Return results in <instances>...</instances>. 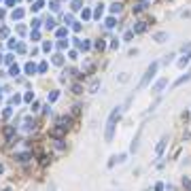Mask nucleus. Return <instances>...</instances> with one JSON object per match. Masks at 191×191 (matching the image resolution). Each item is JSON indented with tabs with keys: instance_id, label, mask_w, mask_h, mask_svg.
I'll use <instances>...</instances> for the list:
<instances>
[{
	"instance_id": "473e14b6",
	"label": "nucleus",
	"mask_w": 191,
	"mask_h": 191,
	"mask_svg": "<svg viewBox=\"0 0 191 191\" xmlns=\"http://www.w3.org/2000/svg\"><path fill=\"white\" fill-rule=\"evenodd\" d=\"M58 36H66V28H60L58 30Z\"/></svg>"
},
{
	"instance_id": "bb28decb",
	"label": "nucleus",
	"mask_w": 191,
	"mask_h": 191,
	"mask_svg": "<svg viewBox=\"0 0 191 191\" xmlns=\"http://www.w3.org/2000/svg\"><path fill=\"white\" fill-rule=\"evenodd\" d=\"M45 70H47V62H43L40 66H38V72H45Z\"/></svg>"
},
{
	"instance_id": "f8f14e48",
	"label": "nucleus",
	"mask_w": 191,
	"mask_h": 191,
	"mask_svg": "<svg viewBox=\"0 0 191 191\" xmlns=\"http://www.w3.org/2000/svg\"><path fill=\"white\" fill-rule=\"evenodd\" d=\"M17 161H28L30 159V153H19V155H15Z\"/></svg>"
},
{
	"instance_id": "f3484780",
	"label": "nucleus",
	"mask_w": 191,
	"mask_h": 191,
	"mask_svg": "<svg viewBox=\"0 0 191 191\" xmlns=\"http://www.w3.org/2000/svg\"><path fill=\"white\" fill-rule=\"evenodd\" d=\"M72 92H75V94H83V87H81L79 83H75V85H72Z\"/></svg>"
},
{
	"instance_id": "5701e85b",
	"label": "nucleus",
	"mask_w": 191,
	"mask_h": 191,
	"mask_svg": "<svg viewBox=\"0 0 191 191\" xmlns=\"http://www.w3.org/2000/svg\"><path fill=\"white\" fill-rule=\"evenodd\" d=\"M32 9H34V11H40V9H43V2H40V0H38V2H34Z\"/></svg>"
},
{
	"instance_id": "0eeeda50",
	"label": "nucleus",
	"mask_w": 191,
	"mask_h": 191,
	"mask_svg": "<svg viewBox=\"0 0 191 191\" xmlns=\"http://www.w3.org/2000/svg\"><path fill=\"white\" fill-rule=\"evenodd\" d=\"M166 142H168V136H163V138L159 140V144H157V149H155L157 155H161V153H163V149H166Z\"/></svg>"
},
{
	"instance_id": "dca6fc26",
	"label": "nucleus",
	"mask_w": 191,
	"mask_h": 191,
	"mask_svg": "<svg viewBox=\"0 0 191 191\" xmlns=\"http://www.w3.org/2000/svg\"><path fill=\"white\" fill-rule=\"evenodd\" d=\"M189 79H191V75H185V77H180V79L176 81V83H174V85H183V83H187V81H189Z\"/></svg>"
},
{
	"instance_id": "a211bd4d",
	"label": "nucleus",
	"mask_w": 191,
	"mask_h": 191,
	"mask_svg": "<svg viewBox=\"0 0 191 191\" xmlns=\"http://www.w3.org/2000/svg\"><path fill=\"white\" fill-rule=\"evenodd\" d=\"M81 4H83V0H75V2H72V9H75V11H79Z\"/></svg>"
},
{
	"instance_id": "aec40b11",
	"label": "nucleus",
	"mask_w": 191,
	"mask_h": 191,
	"mask_svg": "<svg viewBox=\"0 0 191 191\" xmlns=\"http://www.w3.org/2000/svg\"><path fill=\"white\" fill-rule=\"evenodd\" d=\"M21 15H23V11H21V9H17V11H13V17H15V19H19Z\"/></svg>"
},
{
	"instance_id": "2f4dec72",
	"label": "nucleus",
	"mask_w": 191,
	"mask_h": 191,
	"mask_svg": "<svg viewBox=\"0 0 191 191\" xmlns=\"http://www.w3.org/2000/svg\"><path fill=\"white\" fill-rule=\"evenodd\" d=\"M6 34H9V30H6V28H0V36H2V38H4Z\"/></svg>"
},
{
	"instance_id": "393cba45",
	"label": "nucleus",
	"mask_w": 191,
	"mask_h": 191,
	"mask_svg": "<svg viewBox=\"0 0 191 191\" xmlns=\"http://www.w3.org/2000/svg\"><path fill=\"white\" fill-rule=\"evenodd\" d=\"M66 47H68V43H64V40L58 43V49H66Z\"/></svg>"
},
{
	"instance_id": "6e6552de",
	"label": "nucleus",
	"mask_w": 191,
	"mask_h": 191,
	"mask_svg": "<svg viewBox=\"0 0 191 191\" xmlns=\"http://www.w3.org/2000/svg\"><path fill=\"white\" fill-rule=\"evenodd\" d=\"M144 30H147V23H144V21H138L134 26V32H138V34H142Z\"/></svg>"
},
{
	"instance_id": "c9c22d12",
	"label": "nucleus",
	"mask_w": 191,
	"mask_h": 191,
	"mask_svg": "<svg viewBox=\"0 0 191 191\" xmlns=\"http://www.w3.org/2000/svg\"><path fill=\"white\" fill-rule=\"evenodd\" d=\"M0 62H2V55H0Z\"/></svg>"
},
{
	"instance_id": "9d476101",
	"label": "nucleus",
	"mask_w": 191,
	"mask_h": 191,
	"mask_svg": "<svg viewBox=\"0 0 191 191\" xmlns=\"http://www.w3.org/2000/svg\"><path fill=\"white\" fill-rule=\"evenodd\" d=\"M23 130H26V132L34 130V121H32V119H26V121H23Z\"/></svg>"
},
{
	"instance_id": "7c9ffc66",
	"label": "nucleus",
	"mask_w": 191,
	"mask_h": 191,
	"mask_svg": "<svg viewBox=\"0 0 191 191\" xmlns=\"http://www.w3.org/2000/svg\"><path fill=\"white\" fill-rule=\"evenodd\" d=\"M83 17H85V19H89V17H92V13H89V9H85V11H83Z\"/></svg>"
},
{
	"instance_id": "9b49d317",
	"label": "nucleus",
	"mask_w": 191,
	"mask_h": 191,
	"mask_svg": "<svg viewBox=\"0 0 191 191\" xmlns=\"http://www.w3.org/2000/svg\"><path fill=\"white\" fill-rule=\"evenodd\" d=\"M36 70H38V68H36V66H34L32 62H30V64H26V72H28V75H34Z\"/></svg>"
},
{
	"instance_id": "39448f33",
	"label": "nucleus",
	"mask_w": 191,
	"mask_h": 191,
	"mask_svg": "<svg viewBox=\"0 0 191 191\" xmlns=\"http://www.w3.org/2000/svg\"><path fill=\"white\" fill-rule=\"evenodd\" d=\"M189 60H191V47H189V51L185 53V55L178 60V66H180V68H183V66H187V64H189Z\"/></svg>"
},
{
	"instance_id": "1a4fd4ad",
	"label": "nucleus",
	"mask_w": 191,
	"mask_h": 191,
	"mask_svg": "<svg viewBox=\"0 0 191 191\" xmlns=\"http://www.w3.org/2000/svg\"><path fill=\"white\" fill-rule=\"evenodd\" d=\"M153 38H155L157 43H166V40H168V34H166V32H157Z\"/></svg>"
},
{
	"instance_id": "4468645a",
	"label": "nucleus",
	"mask_w": 191,
	"mask_h": 191,
	"mask_svg": "<svg viewBox=\"0 0 191 191\" xmlns=\"http://www.w3.org/2000/svg\"><path fill=\"white\" fill-rule=\"evenodd\" d=\"M53 64H55V66H62V64H64V58L60 55V53H58V55H53Z\"/></svg>"
},
{
	"instance_id": "f03ea898",
	"label": "nucleus",
	"mask_w": 191,
	"mask_h": 191,
	"mask_svg": "<svg viewBox=\"0 0 191 191\" xmlns=\"http://www.w3.org/2000/svg\"><path fill=\"white\" fill-rule=\"evenodd\" d=\"M157 68H159V64H157V62H153L151 66L147 68V72H144V77H142V81L138 83V89H142V87L147 85V83H149L151 79H153V77H155V72H157Z\"/></svg>"
},
{
	"instance_id": "72a5a7b5",
	"label": "nucleus",
	"mask_w": 191,
	"mask_h": 191,
	"mask_svg": "<svg viewBox=\"0 0 191 191\" xmlns=\"http://www.w3.org/2000/svg\"><path fill=\"white\" fill-rule=\"evenodd\" d=\"M149 2H151V0H140V4H142V6H147Z\"/></svg>"
},
{
	"instance_id": "f704fd0d",
	"label": "nucleus",
	"mask_w": 191,
	"mask_h": 191,
	"mask_svg": "<svg viewBox=\"0 0 191 191\" xmlns=\"http://www.w3.org/2000/svg\"><path fill=\"white\" fill-rule=\"evenodd\" d=\"M6 4H9V6H11V4H15V0H6Z\"/></svg>"
},
{
	"instance_id": "7ed1b4c3",
	"label": "nucleus",
	"mask_w": 191,
	"mask_h": 191,
	"mask_svg": "<svg viewBox=\"0 0 191 191\" xmlns=\"http://www.w3.org/2000/svg\"><path fill=\"white\" fill-rule=\"evenodd\" d=\"M66 130H68L66 125H62V123H58V127H53V130H51V136H53V138H62V136L66 134Z\"/></svg>"
},
{
	"instance_id": "423d86ee",
	"label": "nucleus",
	"mask_w": 191,
	"mask_h": 191,
	"mask_svg": "<svg viewBox=\"0 0 191 191\" xmlns=\"http://www.w3.org/2000/svg\"><path fill=\"white\" fill-rule=\"evenodd\" d=\"M166 83H168V81H166V79H161V81H157V83H155V85H153V94H159V92H161V89H163V87H166Z\"/></svg>"
},
{
	"instance_id": "cd10ccee",
	"label": "nucleus",
	"mask_w": 191,
	"mask_h": 191,
	"mask_svg": "<svg viewBox=\"0 0 191 191\" xmlns=\"http://www.w3.org/2000/svg\"><path fill=\"white\" fill-rule=\"evenodd\" d=\"M11 75H13V77L19 75V68H17V66H11Z\"/></svg>"
},
{
	"instance_id": "f257e3e1",
	"label": "nucleus",
	"mask_w": 191,
	"mask_h": 191,
	"mask_svg": "<svg viewBox=\"0 0 191 191\" xmlns=\"http://www.w3.org/2000/svg\"><path fill=\"white\" fill-rule=\"evenodd\" d=\"M121 111H123V108H121V106H117L115 111L111 113V117H108V121H106V134H104L106 142H111V140H113V132H115V125H117V121H119V117H121Z\"/></svg>"
},
{
	"instance_id": "c756f323",
	"label": "nucleus",
	"mask_w": 191,
	"mask_h": 191,
	"mask_svg": "<svg viewBox=\"0 0 191 191\" xmlns=\"http://www.w3.org/2000/svg\"><path fill=\"white\" fill-rule=\"evenodd\" d=\"M79 108H81V106H72V117H77V115H79Z\"/></svg>"
},
{
	"instance_id": "20e7f679",
	"label": "nucleus",
	"mask_w": 191,
	"mask_h": 191,
	"mask_svg": "<svg viewBox=\"0 0 191 191\" xmlns=\"http://www.w3.org/2000/svg\"><path fill=\"white\" fill-rule=\"evenodd\" d=\"M140 134H142V127L138 130V134L134 136V142H132V147H130V151H132V153H136V151H138V140H140Z\"/></svg>"
},
{
	"instance_id": "b1692460",
	"label": "nucleus",
	"mask_w": 191,
	"mask_h": 191,
	"mask_svg": "<svg viewBox=\"0 0 191 191\" xmlns=\"http://www.w3.org/2000/svg\"><path fill=\"white\" fill-rule=\"evenodd\" d=\"M94 15H96V17L102 15V4H98V6H96V13H94Z\"/></svg>"
},
{
	"instance_id": "c85d7f7f",
	"label": "nucleus",
	"mask_w": 191,
	"mask_h": 191,
	"mask_svg": "<svg viewBox=\"0 0 191 191\" xmlns=\"http://www.w3.org/2000/svg\"><path fill=\"white\" fill-rule=\"evenodd\" d=\"M58 96H60V94H58V92H53V94H51V96H49V102H53V100H58Z\"/></svg>"
},
{
	"instance_id": "6ab92c4d",
	"label": "nucleus",
	"mask_w": 191,
	"mask_h": 191,
	"mask_svg": "<svg viewBox=\"0 0 191 191\" xmlns=\"http://www.w3.org/2000/svg\"><path fill=\"white\" fill-rule=\"evenodd\" d=\"M113 26H115V17H108V19H106V28H113Z\"/></svg>"
},
{
	"instance_id": "ddd939ff",
	"label": "nucleus",
	"mask_w": 191,
	"mask_h": 191,
	"mask_svg": "<svg viewBox=\"0 0 191 191\" xmlns=\"http://www.w3.org/2000/svg\"><path fill=\"white\" fill-rule=\"evenodd\" d=\"M111 13H121V4L119 2H113L111 4Z\"/></svg>"
},
{
	"instance_id": "2eb2a0df",
	"label": "nucleus",
	"mask_w": 191,
	"mask_h": 191,
	"mask_svg": "<svg viewBox=\"0 0 191 191\" xmlns=\"http://www.w3.org/2000/svg\"><path fill=\"white\" fill-rule=\"evenodd\" d=\"M100 87V81H92V85H89V92L92 94H96V89Z\"/></svg>"
},
{
	"instance_id": "e433bc0d",
	"label": "nucleus",
	"mask_w": 191,
	"mask_h": 191,
	"mask_svg": "<svg viewBox=\"0 0 191 191\" xmlns=\"http://www.w3.org/2000/svg\"><path fill=\"white\" fill-rule=\"evenodd\" d=\"M4 191H9V189H4Z\"/></svg>"
},
{
	"instance_id": "4be33fe9",
	"label": "nucleus",
	"mask_w": 191,
	"mask_h": 191,
	"mask_svg": "<svg viewBox=\"0 0 191 191\" xmlns=\"http://www.w3.org/2000/svg\"><path fill=\"white\" fill-rule=\"evenodd\" d=\"M51 9H53V11H60V2H58V0H53V2H51Z\"/></svg>"
},
{
	"instance_id": "a878e982",
	"label": "nucleus",
	"mask_w": 191,
	"mask_h": 191,
	"mask_svg": "<svg viewBox=\"0 0 191 191\" xmlns=\"http://www.w3.org/2000/svg\"><path fill=\"white\" fill-rule=\"evenodd\" d=\"M13 132H15V130H13V127H11V125H9V127H6V130H4V134H6V136H13Z\"/></svg>"
},
{
	"instance_id": "412c9836",
	"label": "nucleus",
	"mask_w": 191,
	"mask_h": 191,
	"mask_svg": "<svg viewBox=\"0 0 191 191\" xmlns=\"http://www.w3.org/2000/svg\"><path fill=\"white\" fill-rule=\"evenodd\" d=\"M47 28H49V30H53V28H55V21H53V19H51V17H49V19H47Z\"/></svg>"
}]
</instances>
